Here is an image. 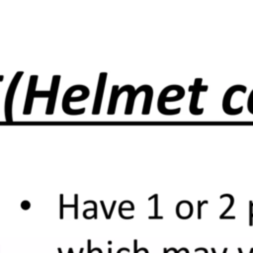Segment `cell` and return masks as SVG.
Segmentation results:
<instances>
[{
    "label": "cell",
    "mask_w": 253,
    "mask_h": 253,
    "mask_svg": "<svg viewBox=\"0 0 253 253\" xmlns=\"http://www.w3.org/2000/svg\"><path fill=\"white\" fill-rule=\"evenodd\" d=\"M38 75H32L30 77L29 81V86H28V92H27V97H26V103L24 106V115H30L32 113V108H33V102L35 98H48L49 96V91H36V86L38 82Z\"/></svg>",
    "instance_id": "1"
},
{
    "label": "cell",
    "mask_w": 253,
    "mask_h": 253,
    "mask_svg": "<svg viewBox=\"0 0 253 253\" xmlns=\"http://www.w3.org/2000/svg\"><path fill=\"white\" fill-rule=\"evenodd\" d=\"M24 75V71H18L15 76L13 77L8 90H7V94H6V98H5V106H4V110H5V120L8 123H12L13 122V118H12V106H13V99H14V94L16 92L18 83L21 79V77Z\"/></svg>",
    "instance_id": "2"
},
{
    "label": "cell",
    "mask_w": 253,
    "mask_h": 253,
    "mask_svg": "<svg viewBox=\"0 0 253 253\" xmlns=\"http://www.w3.org/2000/svg\"><path fill=\"white\" fill-rule=\"evenodd\" d=\"M176 88V85H171V86H168L166 87L159 95V98H158V103H157V107H158V111L161 113V114H164V115H175V114H179L180 111H181V108H178V109H175V110H167L165 108V102H174V101H178V100H181L184 96V90L181 89L178 94L174 97H171V98H167L166 97V94L168 93L169 90H172V89H175Z\"/></svg>",
    "instance_id": "3"
},
{
    "label": "cell",
    "mask_w": 253,
    "mask_h": 253,
    "mask_svg": "<svg viewBox=\"0 0 253 253\" xmlns=\"http://www.w3.org/2000/svg\"><path fill=\"white\" fill-rule=\"evenodd\" d=\"M208 86H202V79L197 78L195 81L194 85H191L189 90L192 92V97H191V102H190V113L193 115H201L204 112V109H198L197 104L199 100V95L201 91H207Z\"/></svg>",
    "instance_id": "4"
},
{
    "label": "cell",
    "mask_w": 253,
    "mask_h": 253,
    "mask_svg": "<svg viewBox=\"0 0 253 253\" xmlns=\"http://www.w3.org/2000/svg\"><path fill=\"white\" fill-rule=\"evenodd\" d=\"M237 90H240L242 91L243 93L246 92V87L243 86V85H235V86H231L227 91L226 93L224 94V97H223V101H222V109H223V112L228 114V115H237V114H240L243 110V107H239L238 109H231L230 108V99H231V96L233 95V93Z\"/></svg>",
    "instance_id": "5"
},
{
    "label": "cell",
    "mask_w": 253,
    "mask_h": 253,
    "mask_svg": "<svg viewBox=\"0 0 253 253\" xmlns=\"http://www.w3.org/2000/svg\"><path fill=\"white\" fill-rule=\"evenodd\" d=\"M60 82V75H53L52 80H51V86L49 90V96H48V103L46 106V115H52L54 112V107H55V101L57 97V92H58V86Z\"/></svg>",
    "instance_id": "6"
},
{
    "label": "cell",
    "mask_w": 253,
    "mask_h": 253,
    "mask_svg": "<svg viewBox=\"0 0 253 253\" xmlns=\"http://www.w3.org/2000/svg\"><path fill=\"white\" fill-rule=\"evenodd\" d=\"M106 78H107V73L106 72L100 73L99 81H98V87H97L96 96H95V100H94L93 111H92L93 115H98L100 113L101 104H102V100H103V94H104V90H105Z\"/></svg>",
    "instance_id": "7"
},
{
    "label": "cell",
    "mask_w": 253,
    "mask_h": 253,
    "mask_svg": "<svg viewBox=\"0 0 253 253\" xmlns=\"http://www.w3.org/2000/svg\"><path fill=\"white\" fill-rule=\"evenodd\" d=\"M89 93H82L79 97H69L66 100H62V109L63 112L67 115H72V116H76V115H81L85 112V108H81V109H77V110H73L69 107V103L70 102H78V101H83L85 99H87L89 97Z\"/></svg>",
    "instance_id": "8"
},
{
    "label": "cell",
    "mask_w": 253,
    "mask_h": 253,
    "mask_svg": "<svg viewBox=\"0 0 253 253\" xmlns=\"http://www.w3.org/2000/svg\"><path fill=\"white\" fill-rule=\"evenodd\" d=\"M119 86L114 85L113 89H112V95H111V99H110V105H109V109H108V115H114L116 112V105H117V100L120 96V94L123 91H128L132 88L131 85H126L124 87H122L121 89L118 88Z\"/></svg>",
    "instance_id": "9"
},
{
    "label": "cell",
    "mask_w": 253,
    "mask_h": 253,
    "mask_svg": "<svg viewBox=\"0 0 253 253\" xmlns=\"http://www.w3.org/2000/svg\"><path fill=\"white\" fill-rule=\"evenodd\" d=\"M221 196H222V197H228V198L230 199V203H229V206L227 207V209H226L225 211H223L222 214L219 216V218H220V219H222V217L226 216V213L230 211V209L232 208V206H233V204H234V198H233V196H232V195H230V194H224V195H221Z\"/></svg>",
    "instance_id": "10"
},
{
    "label": "cell",
    "mask_w": 253,
    "mask_h": 253,
    "mask_svg": "<svg viewBox=\"0 0 253 253\" xmlns=\"http://www.w3.org/2000/svg\"><path fill=\"white\" fill-rule=\"evenodd\" d=\"M157 197H158V195H157V194H155V195L151 196L150 198H148V200H149V201L154 199V202H155V204H154V217H157V214H158V211H157V203H158V199H157Z\"/></svg>",
    "instance_id": "11"
},
{
    "label": "cell",
    "mask_w": 253,
    "mask_h": 253,
    "mask_svg": "<svg viewBox=\"0 0 253 253\" xmlns=\"http://www.w3.org/2000/svg\"><path fill=\"white\" fill-rule=\"evenodd\" d=\"M205 204H208V201H204L201 203V201L198 202V218L201 219L202 218V213H201V209H202V206L205 205Z\"/></svg>",
    "instance_id": "12"
},
{
    "label": "cell",
    "mask_w": 253,
    "mask_h": 253,
    "mask_svg": "<svg viewBox=\"0 0 253 253\" xmlns=\"http://www.w3.org/2000/svg\"><path fill=\"white\" fill-rule=\"evenodd\" d=\"M133 243H134V253H138V252H140V251H143V247H141V248H139V249L137 250V240H136V239L133 240Z\"/></svg>",
    "instance_id": "13"
},
{
    "label": "cell",
    "mask_w": 253,
    "mask_h": 253,
    "mask_svg": "<svg viewBox=\"0 0 253 253\" xmlns=\"http://www.w3.org/2000/svg\"><path fill=\"white\" fill-rule=\"evenodd\" d=\"M168 250H169V251H170V250H171V251H174L175 253H179V252H181V251H183V250H184V247H183V248H181V249H180V250H178V251H177L175 248H170V249H168Z\"/></svg>",
    "instance_id": "14"
},
{
    "label": "cell",
    "mask_w": 253,
    "mask_h": 253,
    "mask_svg": "<svg viewBox=\"0 0 253 253\" xmlns=\"http://www.w3.org/2000/svg\"><path fill=\"white\" fill-rule=\"evenodd\" d=\"M3 78H4V76H3V75H0V82L3 81Z\"/></svg>",
    "instance_id": "15"
},
{
    "label": "cell",
    "mask_w": 253,
    "mask_h": 253,
    "mask_svg": "<svg viewBox=\"0 0 253 253\" xmlns=\"http://www.w3.org/2000/svg\"><path fill=\"white\" fill-rule=\"evenodd\" d=\"M226 251H227V248L225 247L224 249H223V251H222V253H226Z\"/></svg>",
    "instance_id": "16"
},
{
    "label": "cell",
    "mask_w": 253,
    "mask_h": 253,
    "mask_svg": "<svg viewBox=\"0 0 253 253\" xmlns=\"http://www.w3.org/2000/svg\"><path fill=\"white\" fill-rule=\"evenodd\" d=\"M250 253H253V248H251V250H250Z\"/></svg>",
    "instance_id": "17"
}]
</instances>
